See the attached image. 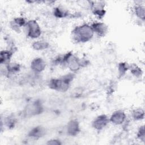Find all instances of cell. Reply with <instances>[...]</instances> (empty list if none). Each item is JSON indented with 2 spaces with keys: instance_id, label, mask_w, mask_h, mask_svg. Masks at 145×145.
I'll use <instances>...</instances> for the list:
<instances>
[{
  "instance_id": "cell-1",
  "label": "cell",
  "mask_w": 145,
  "mask_h": 145,
  "mask_svg": "<svg viewBox=\"0 0 145 145\" xmlns=\"http://www.w3.org/2000/svg\"><path fill=\"white\" fill-rule=\"evenodd\" d=\"M94 32L88 24H83L76 26L72 31L73 40L76 42H86L91 40L94 35Z\"/></svg>"
},
{
  "instance_id": "cell-2",
  "label": "cell",
  "mask_w": 145,
  "mask_h": 145,
  "mask_svg": "<svg viewBox=\"0 0 145 145\" xmlns=\"http://www.w3.org/2000/svg\"><path fill=\"white\" fill-rule=\"evenodd\" d=\"M73 79V74H69L61 78L52 79L49 82V87L57 91H66L70 86V83Z\"/></svg>"
},
{
  "instance_id": "cell-3",
  "label": "cell",
  "mask_w": 145,
  "mask_h": 145,
  "mask_svg": "<svg viewBox=\"0 0 145 145\" xmlns=\"http://www.w3.org/2000/svg\"><path fill=\"white\" fill-rule=\"evenodd\" d=\"M24 27L26 28L27 35L29 38L35 39L40 36L41 30L37 21L35 20H30L27 22Z\"/></svg>"
},
{
  "instance_id": "cell-4",
  "label": "cell",
  "mask_w": 145,
  "mask_h": 145,
  "mask_svg": "<svg viewBox=\"0 0 145 145\" xmlns=\"http://www.w3.org/2000/svg\"><path fill=\"white\" fill-rule=\"evenodd\" d=\"M109 122V118L105 114H101L94 119L92 126L95 130L100 131L104 129Z\"/></svg>"
},
{
  "instance_id": "cell-5",
  "label": "cell",
  "mask_w": 145,
  "mask_h": 145,
  "mask_svg": "<svg viewBox=\"0 0 145 145\" xmlns=\"http://www.w3.org/2000/svg\"><path fill=\"white\" fill-rule=\"evenodd\" d=\"M126 114L121 110L114 112L109 118V121L114 125H120L122 124L126 120Z\"/></svg>"
},
{
  "instance_id": "cell-6",
  "label": "cell",
  "mask_w": 145,
  "mask_h": 145,
  "mask_svg": "<svg viewBox=\"0 0 145 145\" xmlns=\"http://www.w3.org/2000/svg\"><path fill=\"white\" fill-rule=\"evenodd\" d=\"M46 67V63L44 60L40 57L34 58L31 63L32 70L36 73H39L44 70Z\"/></svg>"
},
{
  "instance_id": "cell-7",
  "label": "cell",
  "mask_w": 145,
  "mask_h": 145,
  "mask_svg": "<svg viewBox=\"0 0 145 145\" xmlns=\"http://www.w3.org/2000/svg\"><path fill=\"white\" fill-rule=\"evenodd\" d=\"M94 32L99 36H104L108 32V27L104 23L100 22H95L91 24Z\"/></svg>"
},
{
  "instance_id": "cell-8",
  "label": "cell",
  "mask_w": 145,
  "mask_h": 145,
  "mask_svg": "<svg viewBox=\"0 0 145 145\" xmlns=\"http://www.w3.org/2000/svg\"><path fill=\"white\" fill-rule=\"evenodd\" d=\"M66 131L67 134L70 136H76L80 131L79 122L76 120H72L69 121L67 125Z\"/></svg>"
},
{
  "instance_id": "cell-9",
  "label": "cell",
  "mask_w": 145,
  "mask_h": 145,
  "mask_svg": "<svg viewBox=\"0 0 145 145\" xmlns=\"http://www.w3.org/2000/svg\"><path fill=\"white\" fill-rule=\"evenodd\" d=\"M42 106L40 103L38 101H35L32 103L27 106L26 109V114L32 115H36L40 114L42 111Z\"/></svg>"
},
{
  "instance_id": "cell-10",
  "label": "cell",
  "mask_w": 145,
  "mask_h": 145,
  "mask_svg": "<svg viewBox=\"0 0 145 145\" xmlns=\"http://www.w3.org/2000/svg\"><path fill=\"white\" fill-rule=\"evenodd\" d=\"M26 23V20L23 18H16L11 22V27L13 30L18 32H20L21 27L25 26Z\"/></svg>"
},
{
  "instance_id": "cell-11",
  "label": "cell",
  "mask_w": 145,
  "mask_h": 145,
  "mask_svg": "<svg viewBox=\"0 0 145 145\" xmlns=\"http://www.w3.org/2000/svg\"><path fill=\"white\" fill-rule=\"evenodd\" d=\"M45 133V130L41 126H37L32 129L28 133V136L33 139H39L42 137Z\"/></svg>"
},
{
  "instance_id": "cell-12",
  "label": "cell",
  "mask_w": 145,
  "mask_h": 145,
  "mask_svg": "<svg viewBox=\"0 0 145 145\" xmlns=\"http://www.w3.org/2000/svg\"><path fill=\"white\" fill-rule=\"evenodd\" d=\"M12 52L10 50H2L1 52V63L5 65L10 63V60L12 57Z\"/></svg>"
},
{
  "instance_id": "cell-13",
  "label": "cell",
  "mask_w": 145,
  "mask_h": 145,
  "mask_svg": "<svg viewBox=\"0 0 145 145\" xmlns=\"http://www.w3.org/2000/svg\"><path fill=\"white\" fill-rule=\"evenodd\" d=\"M134 13L136 16L140 20L144 21L145 18L144 7L142 5H136L134 7Z\"/></svg>"
},
{
  "instance_id": "cell-14",
  "label": "cell",
  "mask_w": 145,
  "mask_h": 145,
  "mask_svg": "<svg viewBox=\"0 0 145 145\" xmlns=\"http://www.w3.org/2000/svg\"><path fill=\"white\" fill-rule=\"evenodd\" d=\"M53 14L56 18H62L67 16L69 15V12L62 7H57L54 8Z\"/></svg>"
},
{
  "instance_id": "cell-15",
  "label": "cell",
  "mask_w": 145,
  "mask_h": 145,
  "mask_svg": "<svg viewBox=\"0 0 145 145\" xmlns=\"http://www.w3.org/2000/svg\"><path fill=\"white\" fill-rule=\"evenodd\" d=\"M32 48L36 50H43L47 49L49 46L48 42L43 41H36L33 42Z\"/></svg>"
},
{
  "instance_id": "cell-16",
  "label": "cell",
  "mask_w": 145,
  "mask_h": 145,
  "mask_svg": "<svg viewBox=\"0 0 145 145\" xmlns=\"http://www.w3.org/2000/svg\"><path fill=\"white\" fill-rule=\"evenodd\" d=\"M131 116L135 120H142L144 118V110L141 108L135 109L134 110H133L131 113Z\"/></svg>"
},
{
  "instance_id": "cell-17",
  "label": "cell",
  "mask_w": 145,
  "mask_h": 145,
  "mask_svg": "<svg viewBox=\"0 0 145 145\" xmlns=\"http://www.w3.org/2000/svg\"><path fill=\"white\" fill-rule=\"evenodd\" d=\"M129 69H130L131 72L135 76L138 77L141 76L142 74V71L141 69L135 65H133L131 67L129 66Z\"/></svg>"
},
{
  "instance_id": "cell-18",
  "label": "cell",
  "mask_w": 145,
  "mask_h": 145,
  "mask_svg": "<svg viewBox=\"0 0 145 145\" xmlns=\"http://www.w3.org/2000/svg\"><path fill=\"white\" fill-rule=\"evenodd\" d=\"M129 69V66L126 63L122 62L118 65V72L120 75L123 76Z\"/></svg>"
},
{
  "instance_id": "cell-19",
  "label": "cell",
  "mask_w": 145,
  "mask_h": 145,
  "mask_svg": "<svg viewBox=\"0 0 145 145\" xmlns=\"http://www.w3.org/2000/svg\"><path fill=\"white\" fill-rule=\"evenodd\" d=\"M145 134H144V126L142 125L140 126L139 129H138V133H137V138L139 139L140 141L144 142L145 139Z\"/></svg>"
},
{
  "instance_id": "cell-20",
  "label": "cell",
  "mask_w": 145,
  "mask_h": 145,
  "mask_svg": "<svg viewBox=\"0 0 145 145\" xmlns=\"http://www.w3.org/2000/svg\"><path fill=\"white\" fill-rule=\"evenodd\" d=\"M46 144H52V145H59L61 144L62 143L61 142V141L58 139H51L48 141V142L46 143Z\"/></svg>"
}]
</instances>
